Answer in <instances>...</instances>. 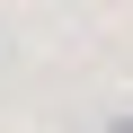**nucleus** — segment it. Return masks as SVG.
Here are the masks:
<instances>
[{"label": "nucleus", "instance_id": "nucleus-1", "mask_svg": "<svg viewBox=\"0 0 133 133\" xmlns=\"http://www.w3.org/2000/svg\"><path fill=\"white\" fill-rule=\"evenodd\" d=\"M107 133H133V107H115V115H107Z\"/></svg>", "mask_w": 133, "mask_h": 133}]
</instances>
